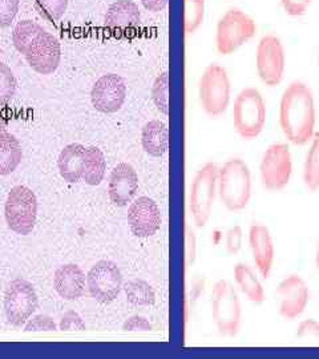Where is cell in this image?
<instances>
[{"instance_id":"17","label":"cell","mask_w":319,"mask_h":359,"mask_svg":"<svg viewBox=\"0 0 319 359\" xmlns=\"http://www.w3.org/2000/svg\"><path fill=\"white\" fill-rule=\"evenodd\" d=\"M139 189V176L135 168L127 163L117 164L109 177L108 193L116 206H127L132 203Z\"/></svg>"},{"instance_id":"26","label":"cell","mask_w":319,"mask_h":359,"mask_svg":"<svg viewBox=\"0 0 319 359\" xmlns=\"http://www.w3.org/2000/svg\"><path fill=\"white\" fill-rule=\"evenodd\" d=\"M304 181L310 191L319 189V132L313 136V142L304 165Z\"/></svg>"},{"instance_id":"10","label":"cell","mask_w":319,"mask_h":359,"mask_svg":"<svg viewBox=\"0 0 319 359\" xmlns=\"http://www.w3.org/2000/svg\"><path fill=\"white\" fill-rule=\"evenodd\" d=\"M259 173L266 189L271 192L283 189L289 184L293 173V161L289 147L282 142L270 145L261 160Z\"/></svg>"},{"instance_id":"33","label":"cell","mask_w":319,"mask_h":359,"mask_svg":"<svg viewBox=\"0 0 319 359\" xmlns=\"http://www.w3.org/2000/svg\"><path fill=\"white\" fill-rule=\"evenodd\" d=\"M56 330V325L52 321L51 317L40 314L28 320L25 332H53Z\"/></svg>"},{"instance_id":"31","label":"cell","mask_w":319,"mask_h":359,"mask_svg":"<svg viewBox=\"0 0 319 359\" xmlns=\"http://www.w3.org/2000/svg\"><path fill=\"white\" fill-rule=\"evenodd\" d=\"M16 92V79L13 71L3 63H0V105L10 103Z\"/></svg>"},{"instance_id":"5","label":"cell","mask_w":319,"mask_h":359,"mask_svg":"<svg viewBox=\"0 0 319 359\" xmlns=\"http://www.w3.org/2000/svg\"><path fill=\"white\" fill-rule=\"evenodd\" d=\"M230 90L226 69L217 63L208 65L198 86L200 102L205 112L212 117L224 115L229 107Z\"/></svg>"},{"instance_id":"41","label":"cell","mask_w":319,"mask_h":359,"mask_svg":"<svg viewBox=\"0 0 319 359\" xmlns=\"http://www.w3.org/2000/svg\"><path fill=\"white\" fill-rule=\"evenodd\" d=\"M315 262H317V268H318L319 270V244L318 249H317V256H315Z\"/></svg>"},{"instance_id":"39","label":"cell","mask_w":319,"mask_h":359,"mask_svg":"<svg viewBox=\"0 0 319 359\" xmlns=\"http://www.w3.org/2000/svg\"><path fill=\"white\" fill-rule=\"evenodd\" d=\"M145 10L152 13H161L168 6V0H141Z\"/></svg>"},{"instance_id":"28","label":"cell","mask_w":319,"mask_h":359,"mask_svg":"<svg viewBox=\"0 0 319 359\" xmlns=\"http://www.w3.org/2000/svg\"><path fill=\"white\" fill-rule=\"evenodd\" d=\"M184 27L186 34H193L204 20L205 0H185Z\"/></svg>"},{"instance_id":"42","label":"cell","mask_w":319,"mask_h":359,"mask_svg":"<svg viewBox=\"0 0 319 359\" xmlns=\"http://www.w3.org/2000/svg\"><path fill=\"white\" fill-rule=\"evenodd\" d=\"M318 67H319V52H318Z\"/></svg>"},{"instance_id":"6","label":"cell","mask_w":319,"mask_h":359,"mask_svg":"<svg viewBox=\"0 0 319 359\" xmlns=\"http://www.w3.org/2000/svg\"><path fill=\"white\" fill-rule=\"evenodd\" d=\"M212 316L218 332L225 337H236L241 326V304L231 283L219 280L212 292Z\"/></svg>"},{"instance_id":"9","label":"cell","mask_w":319,"mask_h":359,"mask_svg":"<svg viewBox=\"0 0 319 359\" xmlns=\"http://www.w3.org/2000/svg\"><path fill=\"white\" fill-rule=\"evenodd\" d=\"M218 168L206 163L193 180L191 189V212L197 226H205L212 213L216 197Z\"/></svg>"},{"instance_id":"38","label":"cell","mask_w":319,"mask_h":359,"mask_svg":"<svg viewBox=\"0 0 319 359\" xmlns=\"http://www.w3.org/2000/svg\"><path fill=\"white\" fill-rule=\"evenodd\" d=\"M123 329L127 330V332H148V330L152 329V326H151V323L147 321L144 317L135 316V317L129 318V320L124 323Z\"/></svg>"},{"instance_id":"20","label":"cell","mask_w":319,"mask_h":359,"mask_svg":"<svg viewBox=\"0 0 319 359\" xmlns=\"http://www.w3.org/2000/svg\"><path fill=\"white\" fill-rule=\"evenodd\" d=\"M139 6L132 0H117L105 13V26L112 31H128L140 25Z\"/></svg>"},{"instance_id":"1","label":"cell","mask_w":319,"mask_h":359,"mask_svg":"<svg viewBox=\"0 0 319 359\" xmlns=\"http://www.w3.org/2000/svg\"><path fill=\"white\" fill-rule=\"evenodd\" d=\"M280 124L287 140L305 145L314 136L315 104L313 92L301 81L292 83L282 95Z\"/></svg>"},{"instance_id":"25","label":"cell","mask_w":319,"mask_h":359,"mask_svg":"<svg viewBox=\"0 0 319 359\" xmlns=\"http://www.w3.org/2000/svg\"><path fill=\"white\" fill-rule=\"evenodd\" d=\"M107 163L105 157L99 148H86L84 164H83V179L88 185H99L105 176Z\"/></svg>"},{"instance_id":"19","label":"cell","mask_w":319,"mask_h":359,"mask_svg":"<svg viewBox=\"0 0 319 359\" xmlns=\"http://www.w3.org/2000/svg\"><path fill=\"white\" fill-rule=\"evenodd\" d=\"M53 285L62 298L74 301L86 292V274L75 264H67L56 270Z\"/></svg>"},{"instance_id":"37","label":"cell","mask_w":319,"mask_h":359,"mask_svg":"<svg viewBox=\"0 0 319 359\" xmlns=\"http://www.w3.org/2000/svg\"><path fill=\"white\" fill-rule=\"evenodd\" d=\"M297 337L301 339L319 338V322L314 320H305L301 322L297 329Z\"/></svg>"},{"instance_id":"4","label":"cell","mask_w":319,"mask_h":359,"mask_svg":"<svg viewBox=\"0 0 319 359\" xmlns=\"http://www.w3.org/2000/svg\"><path fill=\"white\" fill-rule=\"evenodd\" d=\"M266 105L262 95L255 88L241 90L233 107V124L237 133L245 139H255L265 127Z\"/></svg>"},{"instance_id":"11","label":"cell","mask_w":319,"mask_h":359,"mask_svg":"<svg viewBox=\"0 0 319 359\" xmlns=\"http://www.w3.org/2000/svg\"><path fill=\"white\" fill-rule=\"evenodd\" d=\"M38 309V295L34 286L25 280H13L4 295L7 321L13 326H23Z\"/></svg>"},{"instance_id":"12","label":"cell","mask_w":319,"mask_h":359,"mask_svg":"<svg viewBox=\"0 0 319 359\" xmlns=\"http://www.w3.org/2000/svg\"><path fill=\"white\" fill-rule=\"evenodd\" d=\"M257 71L259 79L274 87L281 83L285 72V50L281 39L276 35H265L257 47Z\"/></svg>"},{"instance_id":"2","label":"cell","mask_w":319,"mask_h":359,"mask_svg":"<svg viewBox=\"0 0 319 359\" xmlns=\"http://www.w3.org/2000/svg\"><path fill=\"white\" fill-rule=\"evenodd\" d=\"M13 40L29 67L40 75H51L60 65V43L43 27L31 20L19 22L13 28Z\"/></svg>"},{"instance_id":"22","label":"cell","mask_w":319,"mask_h":359,"mask_svg":"<svg viewBox=\"0 0 319 359\" xmlns=\"http://www.w3.org/2000/svg\"><path fill=\"white\" fill-rule=\"evenodd\" d=\"M86 156V147L81 144H69L59 154L57 165L60 176L68 182H79L83 179V164Z\"/></svg>"},{"instance_id":"23","label":"cell","mask_w":319,"mask_h":359,"mask_svg":"<svg viewBox=\"0 0 319 359\" xmlns=\"http://www.w3.org/2000/svg\"><path fill=\"white\" fill-rule=\"evenodd\" d=\"M142 148L152 157H161L168 151V127L161 120H152L147 123L141 133Z\"/></svg>"},{"instance_id":"18","label":"cell","mask_w":319,"mask_h":359,"mask_svg":"<svg viewBox=\"0 0 319 359\" xmlns=\"http://www.w3.org/2000/svg\"><path fill=\"white\" fill-rule=\"evenodd\" d=\"M249 244L257 269L264 278H268L274 262V245L268 228L261 224L252 225L249 231Z\"/></svg>"},{"instance_id":"40","label":"cell","mask_w":319,"mask_h":359,"mask_svg":"<svg viewBox=\"0 0 319 359\" xmlns=\"http://www.w3.org/2000/svg\"><path fill=\"white\" fill-rule=\"evenodd\" d=\"M194 253H196V246H194V237L191 231H188V261L189 264L194 259Z\"/></svg>"},{"instance_id":"36","label":"cell","mask_w":319,"mask_h":359,"mask_svg":"<svg viewBox=\"0 0 319 359\" xmlns=\"http://www.w3.org/2000/svg\"><path fill=\"white\" fill-rule=\"evenodd\" d=\"M311 0H281L285 13L290 16H301L306 13Z\"/></svg>"},{"instance_id":"32","label":"cell","mask_w":319,"mask_h":359,"mask_svg":"<svg viewBox=\"0 0 319 359\" xmlns=\"http://www.w3.org/2000/svg\"><path fill=\"white\" fill-rule=\"evenodd\" d=\"M19 11V0H0V28H7Z\"/></svg>"},{"instance_id":"29","label":"cell","mask_w":319,"mask_h":359,"mask_svg":"<svg viewBox=\"0 0 319 359\" xmlns=\"http://www.w3.org/2000/svg\"><path fill=\"white\" fill-rule=\"evenodd\" d=\"M168 86H169L168 72H163L156 79L154 88H152L154 105L164 115H168L169 112V87Z\"/></svg>"},{"instance_id":"16","label":"cell","mask_w":319,"mask_h":359,"mask_svg":"<svg viewBox=\"0 0 319 359\" xmlns=\"http://www.w3.org/2000/svg\"><path fill=\"white\" fill-rule=\"evenodd\" d=\"M278 311L286 320L298 318L307 306L308 287L298 276H289L277 287Z\"/></svg>"},{"instance_id":"15","label":"cell","mask_w":319,"mask_h":359,"mask_svg":"<svg viewBox=\"0 0 319 359\" xmlns=\"http://www.w3.org/2000/svg\"><path fill=\"white\" fill-rule=\"evenodd\" d=\"M128 224L136 237H152L161 226L160 208L152 198L141 196L129 206Z\"/></svg>"},{"instance_id":"35","label":"cell","mask_w":319,"mask_h":359,"mask_svg":"<svg viewBox=\"0 0 319 359\" xmlns=\"http://www.w3.org/2000/svg\"><path fill=\"white\" fill-rule=\"evenodd\" d=\"M60 330H86V323L76 311H67L60 320Z\"/></svg>"},{"instance_id":"3","label":"cell","mask_w":319,"mask_h":359,"mask_svg":"<svg viewBox=\"0 0 319 359\" xmlns=\"http://www.w3.org/2000/svg\"><path fill=\"white\" fill-rule=\"evenodd\" d=\"M218 194L231 212L245 209L252 197V173L240 158H231L218 169Z\"/></svg>"},{"instance_id":"8","label":"cell","mask_w":319,"mask_h":359,"mask_svg":"<svg viewBox=\"0 0 319 359\" xmlns=\"http://www.w3.org/2000/svg\"><path fill=\"white\" fill-rule=\"evenodd\" d=\"M257 31L255 22L238 8H231L225 13L217 25L216 43L221 55H230L238 50Z\"/></svg>"},{"instance_id":"24","label":"cell","mask_w":319,"mask_h":359,"mask_svg":"<svg viewBox=\"0 0 319 359\" xmlns=\"http://www.w3.org/2000/svg\"><path fill=\"white\" fill-rule=\"evenodd\" d=\"M234 278L241 292L246 295L249 301H252L253 304H262L265 301V292L262 283H259L258 277L255 276L250 266L245 264H238L234 268Z\"/></svg>"},{"instance_id":"30","label":"cell","mask_w":319,"mask_h":359,"mask_svg":"<svg viewBox=\"0 0 319 359\" xmlns=\"http://www.w3.org/2000/svg\"><path fill=\"white\" fill-rule=\"evenodd\" d=\"M67 6L68 0H35L39 13L50 22L59 20L67 11Z\"/></svg>"},{"instance_id":"34","label":"cell","mask_w":319,"mask_h":359,"mask_svg":"<svg viewBox=\"0 0 319 359\" xmlns=\"http://www.w3.org/2000/svg\"><path fill=\"white\" fill-rule=\"evenodd\" d=\"M243 229L241 226H233L230 228L228 233H226V240H225V244H226V250L229 255H237L240 250H241V246H243Z\"/></svg>"},{"instance_id":"7","label":"cell","mask_w":319,"mask_h":359,"mask_svg":"<svg viewBox=\"0 0 319 359\" xmlns=\"http://www.w3.org/2000/svg\"><path fill=\"white\" fill-rule=\"evenodd\" d=\"M38 217L36 194L25 185L13 187L6 201V221L11 231L27 236L34 231Z\"/></svg>"},{"instance_id":"21","label":"cell","mask_w":319,"mask_h":359,"mask_svg":"<svg viewBox=\"0 0 319 359\" xmlns=\"http://www.w3.org/2000/svg\"><path fill=\"white\" fill-rule=\"evenodd\" d=\"M23 157L19 140L7 132V127L0 120V176L11 175L19 167Z\"/></svg>"},{"instance_id":"27","label":"cell","mask_w":319,"mask_h":359,"mask_svg":"<svg viewBox=\"0 0 319 359\" xmlns=\"http://www.w3.org/2000/svg\"><path fill=\"white\" fill-rule=\"evenodd\" d=\"M124 292L127 295L128 302L133 306H149L154 305L156 294L149 283L141 280L129 281L124 286Z\"/></svg>"},{"instance_id":"13","label":"cell","mask_w":319,"mask_h":359,"mask_svg":"<svg viewBox=\"0 0 319 359\" xmlns=\"http://www.w3.org/2000/svg\"><path fill=\"white\" fill-rule=\"evenodd\" d=\"M90 293L99 304L114 302L123 287V276L117 265L111 261H99L87 276Z\"/></svg>"},{"instance_id":"14","label":"cell","mask_w":319,"mask_h":359,"mask_svg":"<svg viewBox=\"0 0 319 359\" xmlns=\"http://www.w3.org/2000/svg\"><path fill=\"white\" fill-rule=\"evenodd\" d=\"M127 97L125 81L115 74L100 77L90 92L93 107L102 114H115L121 109Z\"/></svg>"}]
</instances>
